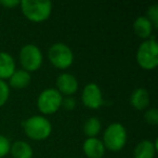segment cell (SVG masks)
I'll use <instances>...</instances> for the list:
<instances>
[{
    "label": "cell",
    "instance_id": "30bf717a",
    "mask_svg": "<svg viewBox=\"0 0 158 158\" xmlns=\"http://www.w3.org/2000/svg\"><path fill=\"white\" fill-rule=\"evenodd\" d=\"M85 155L88 158H102L105 153L103 142L98 138H88L82 145Z\"/></svg>",
    "mask_w": 158,
    "mask_h": 158
},
{
    "label": "cell",
    "instance_id": "5bb4252c",
    "mask_svg": "<svg viewBox=\"0 0 158 158\" xmlns=\"http://www.w3.org/2000/svg\"><path fill=\"white\" fill-rule=\"evenodd\" d=\"M130 104L138 110H142L146 108L149 104V94L146 89H135L130 95Z\"/></svg>",
    "mask_w": 158,
    "mask_h": 158
},
{
    "label": "cell",
    "instance_id": "ac0fdd59",
    "mask_svg": "<svg viewBox=\"0 0 158 158\" xmlns=\"http://www.w3.org/2000/svg\"><path fill=\"white\" fill-rule=\"evenodd\" d=\"M10 95V87L5 80L0 79V107L7 103Z\"/></svg>",
    "mask_w": 158,
    "mask_h": 158
},
{
    "label": "cell",
    "instance_id": "e0dca14e",
    "mask_svg": "<svg viewBox=\"0 0 158 158\" xmlns=\"http://www.w3.org/2000/svg\"><path fill=\"white\" fill-rule=\"evenodd\" d=\"M101 123L97 117H91L87 119L84 125V132L88 138H95L101 131Z\"/></svg>",
    "mask_w": 158,
    "mask_h": 158
},
{
    "label": "cell",
    "instance_id": "52a82bcc",
    "mask_svg": "<svg viewBox=\"0 0 158 158\" xmlns=\"http://www.w3.org/2000/svg\"><path fill=\"white\" fill-rule=\"evenodd\" d=\"M19 57H20V63L23 69L28 73L39 69L44 61L41 50L33 44H28L23 47L20 51Z\"/></svg>",
    "mask_w": 158,
    "mask_h": 158
},
{
    "label": "cell",
    "instance_id": "9a60e30c",
    "mask_svg": "<svg viewBox=\"0 0 158 158\" xmlns=\"http://www.w3.org/2000/svg\"><path fill=\"white\" fill-rule=\"evenodd\" d=\"M31 84V74L24 69H15L9 78L10 87L14 89H24Z\"/></svg>",
    "mask_w": 158,
    "mask_h": 158
},
{
    "label": "cell",
    "instance_id": "8fae6325",
    "mask_svg": "<svg viewBox=\"0 0 158 158\" xmlns=\"http://www.w3.org/2000/svg\"><path fill=\"white\" fill-rule=\"evenodd\" d=\"M157 151V141L152 142L149 140L141 141L133 151L134 158H154Z\"/></svg>",
    "mask_w": 158,
    "mask_h": 158
},
{
    "label": "cell",
    "instance_id": "7c38bea8",
    "mask_svg": "<svg viewBox=\"0 0 158 158\" xmlns=\"http://www.w3.org/2000/svg\"><path fill=\"white\" fill-rule=\"evenodd\" d=\"M153 25L146 16H139L133 23V31L135 35L141 39H149L153 33Z\"/></svg>",
    "mask_w": 158,
    "mask_h": 158
},
{
    "label": "cell",
    "instance_id": "2e32d148",
    "mask_svg": "<svg viewBox=\"0 0 158 158\" xmlns=\"http://www.w3.org/2000/svg\"><path fill=\"white\" fill-rule=\"evenodd\" d=\"M11 155L13 158H33L34 152L31 146L24 141H16L11 145Z\"/></svg>",
    "mask_w": 158,
    "mask_h": 158
},
{
    "label": "cell",
    "instance_id": "6da1fadb",
    "mask_svg": "<svg viewBox=\"0 0 158 158\" xmlns=\"http://www.w3.org/2000/svg\"><path fill=\"white\" fill-rule=\"evenodd\" d=\"M20 6L25 18L34 23L44 22L52 13V2L49 0H23Z\"/></svg>",
    "mask_w": 158,
    "mask_h": 158
},
{
    "label": "cell",
    "instance_id": "4fadbf2b",
    "mask_svg": "<svg viewBox=\"0 0 158 158\" xmlns=\"http://www.w3.org/2000/svg\"><path fill=\"white\" fill-rule=\"evenodd\" d=\"M15 70V62L8 52H0V79H9Z\"/></svg>",
    "mask_w": 158,
    "mask_h": 158
},
{
    "label": "cell",
    "instance_id": "277c9868",
    "mask_svg": "<svg viewBox=\"0 0 158 158\" xmlns=\"http://www.w3.org/2000/svg\"><path fill=\"white\" fill-rule=\"evenodd\" d=\"M127 130L121 123H110L103 134V144L105 148L112 152H118L127 143Z\"/></svg>",
    "mask_w": 158,
    "mask_h": 158
},
{
    "label": "cell",
    "instance_id": "603a6c76",
    "mask_svg": "<svg viewBox=\"0 0 158 158\" xmlns=\"http://www.w3.org/2000/svg\"><path fill=\"white\" fill-rule=\"evenodd\" d=\"M20 3L21 1H19V0H1L0 1V5L8 8V9H13V8L20 6Z\"/></svg>",
    "mask_w": 158,
    "mask_h": 158
},
{
    "label": "cell",
    "instance_id": "d6986e66",
    "mask_svg": "<svg viewBox=\"0 0 158 158\" xmlns=\"http://www.w3.org/2000/svg\"><path fill=\"white\" fill-rule=\"evenodd\" d=\"M146 14H147L146 18L148 19V21L152 23L154 28H157V26H158V6L154 5V6H152V7H149Z\"/></svg>",
    "mask_w": 158,
    "mask_h": 158
},
{
    "label": "cell",
    "instance_id": "44dd1931",
    "mask_svg": "<svg viewBox=\"0 0 158 158\" xmlns=\"http://www.w3.org/2000/svg\"><path fill=\"white\" fill-rule=\"evenodd\" d=\"M145 121L152 126L158 125V110L156 108H151L144 115Z\"/></svg>",
    "mask_w": 158,
    "mask_h": 158
},
{
    "label": "cell",
    "instance_id": "3957f363",
    "mask_svg": "<svg viewBox=\"0 0 158 158\" xmlns=\"http://www.w3.org/2000/svg\"><path fill=\"white\" fill-rule=\"evenodd\" d=\"M24 132L34 141H44L51 135L52 125L44 116H31L22 123Z\"/></svg>",
    "mask_w": 158,
    "mask_h": 158
},
{
    "label": "cell",
    "instance_id": "ffe728a7",
    "mask_svg": "<svg viewBox=\"0 0 158 158\" xmlns=\"http://www.w3.org/2000/svg\"><path fill=\"white\" fill-rule=\"evenodd\" d=\"M11 143L5 135L0 134V158H3L10 153Z\"/></svg>",
    "mask_w": 158,
    "mask_h": 158
},
{
    "label": "cell",
    "instance_id": "9c48e42d",
    "mask_svg": "<svg viewBox=\"0 0 158 158\" xmlns=\"http://www.w3.org/2000/svg\"><path fill=\"white\" fill-rule=\"evenodd\" d=\"M56 90L61 94L64 95H73L78 90V81L76 77L68 73H63L56 79Z\"/></svg>",
    "mask_w": 158,
    "mask_h": 158
},
{
    "label": "cell",
    "instance_id": "7402d4cb",
    "mask_svg": "<svg viewBox=\"0 0 158 158\" xmlns=\"http://www.w3.org/2000/svg\"><path fill=\"white\" fill-rule=\"evenodd\" d=\"M62 106L68 110H74L75 106H76V101H75L73 98L68 97V98H66V99H63V101H62Z\"/></svg>",
    "mask_w": 158,
    "mask_h": 158
},
{
    "label": "cell",
    "instance_id": "7a4b0ae2",
    "mask_svg": "<svg viewBox=\"0 0 158 158\" xmlns=\"http://www.w3.org/2000/svg\"><path fill=\"white\" fill-rule=\"evenodd\" d=\"M136 62L145 70H152L157 67L158 44L154 36L140 44L136 51Z\"/></svg>",
    "mask_w": 158,
    "mask_h": 158
},
{
    "label": "cell",
    "instance_id": "5b68a950",
    "mask_svg": "<svg viewBox=\"0 0 158 158\" xmlns=\"http://www.w3.org/2000/svg\"><path fill=\"white\" fill-rule=\"evenodd\" d=\"M48 56L50 63L59 69H66L74 62V53L72 49L62 42H57L50 47Z\"/></svg>",
    "mask_w": 158,
    "mask_h": 158
},
{
    "label": "cell",
    "instance_id": "ba28073f",
    "mask_svg": "<svg viewBox=\"0 0 158 158\" xmlns=\"http://www.w3.org/2000/svg\"><path fill=\"white\" fill-rule=\"evenodd\" d=\"M82 103L90 110H98L103 105V94L97 84H88L82 90Z\"/></svg>",
    "mask_w": 158,
    "mask_h": 158
},
{
    "label": "cell",
    "instance_id": "8992f818",
    "mask_svg": "<svg viewBox=\"0 0 158 158\" xmlns=\"http://www.w3.org/2000/svg\"><path fill=\"white\" fill-rule=\"evenodd\" d=\"M63 95L56 89H46L37 99V106L40 113L44 115H52L56 113L62 106Z\"/></svg>",
    "mask_w": 158,
    "mask_h": 158
}]
</instances>
